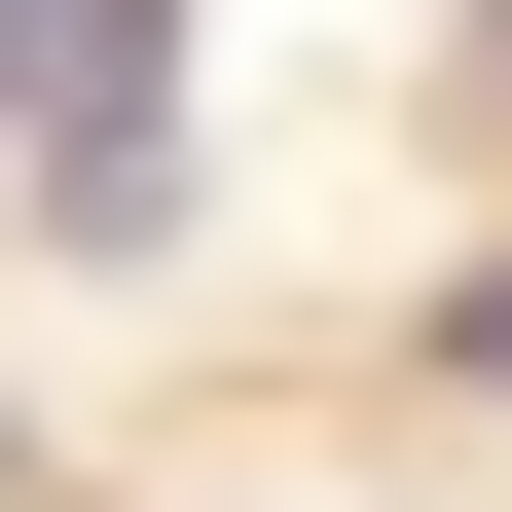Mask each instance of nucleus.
<instances>
[{"instance_id": "1", "label": "nucleus", "mask_w": 512, "mask_h": 512, "mask_svg": "<svg viewBox=\"0 0 512 512\" xmlns=\"http://www.w3.org/2000/svg\"><path fill=\"white\" fill-rule=\"evenodd\" d=\"M147 110V0H0V147H110Z\"/></svg>"}]
</instances>
